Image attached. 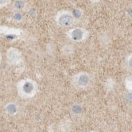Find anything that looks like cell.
I'll use <instances>...</instances> for the list:
<instances>
[{"label": "cell", "mask_w": 132, "mask_h": 132, "mask_svg": "<svg viewBox=\"0 0 132 132\" xmlns=\"http://www.w3.org/2000/svg\"><path fill=\"white\" fill-rule=\"evenodd\" d=\"M73 16L70 14H64L61 15L59 19V24L63 27H69L73 23Z\"/></svg>", "instance_id": "1"}, {"label": "cell", "mask_w": 132, "mask_h": 132, "mask_svg": "<svg viewBox=\"0 0 132 132\" xmlns=\"http://www.w3.org/2000/svg\"><path fill=\"white\" fill-rule=\"evenodd\" d=\"M71 37L75 41H80L84 37V32L81 29L76 28L71 33Z\"/></svg>", "instance_id": "2"}, {"label": "cell", "mask_w": 132, "mask_h": 132, "mask_svg": "<svg viewBox=\"0 0 132 132\" xmlns=\"http://www.w3.org/2000/svg\"><path fill=\"white\" fill-rule=\"evenodd\" d=\"M24 7V3L22 1H17L15 3V7L18 10H21Z\"/></svg>", "instance_id": "3"}, {"label": "cell", "mask_w": 132, "mask_h": 132, "mask_svg": "<svg viewBox=\"0 0 132 132\" xmlns=\"http://www.w3.org/2000/svg\"><path fill=\"white\" fill-rule=\"evenodd\" d=\"M73 15H75V16H76V18L80 17L82 14L81 12L78 9H76L73 10Z\"/></svg>", "instance_id": "4"}, {"label": "cell", "mask_w": 132, "mask_h": 132, "mask_svg": "<svg viewBox=\"0 0 132 132\" xmlns=\"http://www.w3.org/2000/svg\"><path fill=\"white\" fill-rule=\"evenodd\" d=\"M127 99L130 102H132V93L128 94L126 96Z\"/></svg>", "instance_id": "5"}, {"label": "cell", "mask_w": 132, "mask_h": 132, "mask_svg": "<svg viewBox=\"0 0 132 132\" xmlns=\"http://www.w3.org/2000/svg\"><path fill=\"white\" fill-rule=\"evenodd\" d=\"M14 19L16 20H21V14H20L19 13H17V14H15Z\"/></svg>", "instance_id": "6"}, {"label": "cell", "mask_w": 132, "mask_h": 132, "mask_svg": "<svg viewBox=\"0 0 132 132\" xmlns=\"http://www.w3.org/2000/svg\"><path fill=\"white\" fill-rule=\"evenodd\" d=\"M9 0H1V5H4L7 4Z\"/></svg>", "instance_id": "7"}, {"label": "cell", "mask_w": 132, "mask_h": 132, "mask_svg": "<svg viewBox=\"0 0 132 132\" xmlns=\"http://www.w3.org/2000/svg\"><path fill=\"white\" fill-rule=\"evenodd\" d=\"M129 65L130 66V67L132 69V58L130 60V61L129 62Z\"/></svg>", "instance_id": "8"}, {"label": "cell", "mask_w": 132, "mask_h": 132, "mask_svg": "<svg viewBox=\"0 0 132 132\" xmlns=\"http://www.w3.org/2000/svg\"><path fill=\"white\" fill-rule=\"evenodd\" d=\"M129 14H130V16H132V10H131L130 11H129Z\"/></svg>", "instance_id": "9"}]
</instances>
